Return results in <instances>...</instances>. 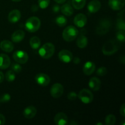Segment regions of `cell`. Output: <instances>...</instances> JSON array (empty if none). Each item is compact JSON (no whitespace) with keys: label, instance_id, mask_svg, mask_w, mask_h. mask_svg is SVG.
<instances>
[{"label":"cell","instance_id":"obj_1","mask_svg":"<svg viewBox=\"0 0 125 125\" xmlns=\"http://www.w3.org/2000/svg\"><path fill=\"white\" fill-rule=\"evenodd\" d=\"M54 51V45L51 43H46L40 48L39 51V54L43 59H48L53 56Z\"/></svg>","mask_w":125,"mask_h":125},{"label":"cell","instance_id":"obj_2","mask_svg":"<svg viewBox=\"0 0 125 125\" xmlns=\"http://www.w3.org/2000/svg\"><path fill=\"white\" fill-rule=\"evenodd\" d=\"M41 25L40 19L37 17H31L28 18L25 23V28L29 32H35L38 31Z\"/></svg>","mask_w":125,"mask_h":125},{"label":"cell","instance_id":"obj_3","mask_svg":"<svg viewBox=\"0 0 125 125\" xmlns=\"http://www.w3.org/2000/svg\"><path fill=\"white\" fill-rule=\"evenodd\" d=\"M79 34L78 29L73 26H68L63 30L62 36L66 42L73 41Z\"/></svg>","mask_w":125,"mask_h":125},{"label":"cell","instance_id":"obj_4","mask_svg":"<svg viewBox=\"0 0 125 125\" xmlns=\"http://www.w3.org/2000/svg\"><path fill=\"white\" fill-rule=\"evenodd\" d=\"M118 50V45L115 40H111L107 42L102 48L103 54L106 56H111L115 53Z\"/></svg>","mask_w":125,"mask_h":125},{"label":"cell","instance_id":"obj_5","mask_svg":"<svg viewBox=\"0 0 125 125\" xmlns=\"http://www.w3.org/2000/svg\"><path fill=\"white\" fill-rule=\"evenodd\" d=\"M79 100L84 104H89L94 100V95L90 90L87 89H82L78 95Z\"/></svg>","mask_w":125,"mask_h":125},{"label":"cell","instance_id":"obj_6","mask_svg":"<svg viewBox=\"0 0 125 125\" xmlns=\"http://www.w3.org/2000/svg\"><path fill=\"white\" fill-rule=\"evenodd\" d=\"M111 23L107 19H103L99 23L96 29V32L99 35H104L107 33L111 28Z\"/></svg>","mask_w":125,"mask_h":125},{"label":"cell","instance_id":"obj_7","mask_svg":"<svg viewBox=\"0 0 125 125\" xmlns=\"http://www.w3.org/2000/svg\"><path fill=\"white\" fill-rule=\"evenodd\" d=\"M13 58L15 62L20 64L26 63L28 61V54L24 51L18 50L16 51L13 54Z\"/></svg>","mask_w":125,"mask_h":125},{"label":"cell","instance_id":"obj_8","mask_svg":"<svg viewBox=\"0 0 125 125\" xmlns=\"http://www.w3.org/2000/svg\"><path fill=\"white\" fill-rule=\"evenodd\" d=\"M63 93V87L59 83H56L53 84L50 89L51 95L54 98H60Z\"/></svg>","mask_w":125,"mask_h":125},{"label":"cell","instance_id":"obj_9","mask_svg":"<svg viewBox=\"0 0 125 125\" xmlns=\"http://www.w3.org/2000/svg\"><path fill=\"white\" fill-rule=\"evenodd\" d=\"M35 81L39 84L42 87L47 86L50 83V78L48 74L45 73H39L35 76Z\"/></svg>","mask_w":125,"mask_h":125},{"label":"cell","instance_id":"obj_10","mask_svg":"<svg viewBox=\"0 0 125 125\" xmlns=\"http://www.w3.org/2000/svg\"><path fill=\"white\" fill-rule=\"evenodd\" d=\"M59 59L63 63H69L73 59V54L70 51L67 50H61L58 54Z\"/></svg>","mask_w":125,"mask_h":125},{"label":"cell","instance_id":"obj_11","mask_svg":"<svg viewBox=\"0 0 125 125\" xmlns=\"http://www.w3.org/2000/svg\"><path fill=\"white\" fill-rule=\"evenodd\" d=\"M87 19L86 16L83 13H79L74 18V23L78 28H83L87 24Z\"/></svg>","mask_w":125,"mask_h":125},{"label":"cell","instance_id":"obj_12","mask_svg":"<svg viewBox=\"0 0 125 125\" xmlns=\"http://www.w3.org/2000/svg\"><path fill=\"white\" fill-rule=\"evenodd\" d=\"M125 0H109V6L114 10H120L123 8Z\"/></svg>","mask_w":125,"mask_h":125},{"label":"cell","instance_id":"obj_13","mask_svg":"<svg viewBox=\"0 0 125 125\" xmlns=\"http://www.w3.org/2000/svg\"><path fill=\"white\" fill-rule=\"evenodd\" d=\"M101 2L98 0H92L90 1L87 6V9L90 13H96L101 9Z\"/></svg>","mask_w":125,"mask_h":125},{"label":"cell","instance_id":"obj_14","mask_svg":"<svg viewBox=\"0 0 125 125\" xmlns=\"http://www.w3.org/2000/svg\"><path fill=\"white\" fill-rule=\"evenodd\" d=\"M55 124L57 125H65L68 123V117L65 114L59 112L54 117Z\"/></svg>","mask_w":125,"mask_h":125},{"label":"cell","instance_id":"obj_15","mask_svg":"<svg viewBox=\"0 0 125 125\" xmlns=\"http://www.w3.org/2000/svg\"><path fill=\"white\" fill-rule=\"evenodd\" d=\"M21 12L18 10H13L8 15V20L11 23H16L20 20Z\"/></svg>","mask_w":125,"mask_h":125},{"label":"cell","instance_id":"obj_16","mask_svg":"<svg viewBox=\"0 0 125 125\" xmlns=\"http://www.w3.org/2000/svg\"><path fill=\"white\" fill-rule=\"evenodd\" d=\"M37 114V109L34 106H29L24 109L23 111V115L28 119L34 118Z\"/></svg>","mask_w":125,"mask_h":125},{"label":"cell","instance_id":"obj_17","mask_svg":"<svg viewBox=\"0 0 125 125\" xmlns=\"http://www.w3.org/2000/svg\"><path fill=\"white\" fill-rule=\"evenodd\" d=\"M95 70V63L91 61H88L85 63L83 67V72L85 75L90 76L94 73Z\"/></svg>","mask_w":125,"mask_h":125},{"label":"cell","instance_id":"obj_18","mask_svg":"<svg viewBox=\"0 0 125 125\" xmlns=\"http://www.w3.org/2000/svg\"><path fill=\"white\" fill-rule=\"evenodd\" d=\"M10 65V59L7 55L0 54V69L4 70Z\"/></svg>","mask_w":125,"mask_h":125},{"label":"cell","instance_id":"obj_19","mask_svg":"<svg viewBox=\"0 0 125 125\" xmlns=\"http://www.w3.org/2000/svg\"><path fill=\"white\" fill-rule=\"evenodd\" d=\"M101 81L96 77H93L90 79L89 83V86L94 91H98L101 87Z\"/></svg>","mask_w":125,"mask_h":125},{"label":"cell","instance_id":"obj_20","mask_svg":"<svg viewBox=\"0 0 125 125\" xmlns=\"http://www.w3.org/2000/svg\"><path fill=\"white\" fill-rule=\"evenodd\" d=\"M25 34L24 31L21 30H17L15 31L11 36V39L13 42L19 43L24 39Z\"/></svg>","mask_w":125,"mask_h":125},{"label":"cell","instance_id":"obj_21","mask_svg":"<svg viewBox=\"0 0 125 125\" xmlns=\"http://www.w3.org/2000/svg\"><path fill=\"white\" fill-rule=\"evenodd\" d=\"M0 48L6 52H10L13 50V45L11 42L5 40L0 43Z\"/></svg>","mask_w":125,"mask_h":125},{"label":"cell","instance_id":"obj_22","mask_svg":"<svg viewBox=\"0 0 125 125\" xmlns=\"http://www.w3.org/2000/svg\"><path fill=\"white\" fill-rule=\"evenodd\" d=\"M124 12L125 10H123L120 13L118 14V20H117V27L118 30H125V24L124 21Z\"/></svg>","mask_w":125,"mask_h":125},{"label":"cell","instance_id":"obj_23","mask_svg":"<svg viewBox=\"0 0 125 125\" xmlns=\"http://www.w3.org/2000/svg\"><path fill=\"white\" fill-rule=\"evenodd\" d=\"M61 11L63 15L66 16H71L73 15V8L69 4H65L61 7Z\"/></svg>","mask_w":125,"mask_h":125},{"label":"cell","instance_id":"obj_24","mask_svg":"<svg viewBox=\"0 0 125 125\" xmlns=\"http://www.w3.org/2000/svg\"><path fill=\"white\" fill-rule=\"evenodd\" d=\"M77 46L79 48H84L87 46L88 44V39L84 35H81L78 38L76 41Z\"/></svg>","mask_w":125,"mask_h":125},{"label":"cell","instance_id":"obj_25","mask_svg":"<svg viewBox=\"0 0 125 125\" xmlns=\"http://www.w3.org/2000/svg\"><path fill=\"white\" fill-rule=\"evenodd\" d=\"M29 43H30L31 47L32 48L34 49V50H37L41 45V42H40V39L38 37L34 36L30 39Z\"/></svg>","mask_w":125,"mask_h":125},{"label":"cell","instance_id":"obj_26","mask_svg":"<svg viewBox=\"0 0 125 125\" xmlns=\"http://www.w3.org/2000/svg\"><path fill=\"white\" fill-rule=\"evenodd\" d=\"M86 0H72V5L76 9H81L85 6Z\"/></svg>","mask_w":125,"mask_h":125},{"label":"cell","instance_id":"obj_27","mask_svg":"<svg viewBox=\"0 0 125 125\" xmlns=\"http://www.w3.org/2000/svg\"><path fill=\"white\" fill-rule=\"evenodd\" d=\"M56 23L59 26L63 27L67 23V19L63 15H59L56 18Z\"/></svg>","mask_w":125,"mask_h":125},{"label":"cell","instance_id":"obj_28","mask_svg":"<svg viewBox=\"0 0 125 125\" xmlns=\"http://www.w3.org/2000/svg\"><path fill=\"white\" fill-rule=\"evenodd\" d=\"M116 122V118L113 114H109L105 118V123L107 125H114Z\"/></svg>","mask_w":125,"mask_h":125},{"label":"cell","instance_id":"obj_29","mask_svg":"<svg viewBox=\"0 0 125 125\" xmlns=\"http://www.w3.org/2000/svg\"><path fill=\"white\" fill-rule=\"evenodd\" d=\"M6 79L7 81L11 83V82L14 81L15 79V73L13 71L9 70L7 72L6 74Z\"/></svg>","mask_w":125,"mask_h":125},{"label":"cell","instance_id":"obj_30","mask_svg":"<svg viewBox=\"0 0 125 125\" xmlns=\"http://www.w3.org/2000/svg\"><path fill=\"white\" fill-rule=\"evenodd\" d=\"M117 40L122 43H124L125 41V31L119 30L116 34Z\"/></svg>","mask_w":125,"mask_h":125},{"label":"cell","instance_id":"obj_31","mask_svg":"<svg viewBox=\"0 0 125 125\" xmlns=\"http://www.w3.org/2000/svg\"><path fill=\"white\" fill-rule=\"evenodd\" d=\"M39 7L42 9H45L50 3V0H38Z\"/></svg>","mask_w":125,"mask_h":125},{"label":"cell","instance_id":"obj_32","mask_svg":"<svg viewBox=\"0 0 125 125\" xmlns=\"http://www.w3.org/2000/svg\"><path fill=\"white\" fill-rule=\"evenodd\" d=\"M12 71L15 72V73H20V72L21 71L22 68L20 66V65L18 63H12V67H11Z\"/></svg>","mask_w":125,"mask_h":125},{"label":"cell","instance_id":"obj_33","mask_svg":"<svg viewBox=\"0 0 125 125\" xmlns=\"http://www.w3.org/2000/svg\"><path fill=\"white\" fill-rule=\"evenodd\" d=\"M107 68L104 67H101L99 68L96 71V74L100 76H104L107 74Z\"/></svg>","mask_w":125,"mask_h":125},{"label":"cell","instance_id":"obj_34","mask_svg":"<svg viewBox=\"0 0 125 125\" xmlns=\"http://www.w3.org/2000/svg\"><path fill=\"white\" fill-rule=\"evenodd\" d=\"M10 95L9 94H4L0 96V101L2 103H7L10 100Z\"/></svg>","mask_w":125,"mask_h":125},{"label":"cell","instance_id":"obj_35","mask_svg":"<svg viewBox=\"0 0 125 125\" xmlns=\"http://www.w3.org/2000/svg\"><path fill=\"white\" fill-rule=\"evenodd\" d=\"M78 97V95L74 92H71L67 95V98L70 101H74Z\"/></svg>","mask_w":125,"mask_h":125},{"label":"cell","instance_id":"obj_36","mask_svg":"<svg viewBox=\"0 0 125 125\" xmlns=\"http://www.w3.org/2000/svg\"><path fill=\"white\" fill-rule=\"evenodd\" d=\"M120 114L122 115L123 117H125V104H123L122 106L120 107Z\"/></svg>","mask_w":125,"mask_h":125},{"label":"cell","instance_id":"obj_37","mask_svg":"<svg viewBox=\"0 0 125 125\" xmlns=\"http://www.w3.org/2000/svg\"><path fill=\"white\" fill-rule=\"evenodd\" d=\"M6 122V118L2 114H0V125H4Z\"/></svg>","mask_w":125,"mask_h":125},{"label":"cell","instance_id":"obj_38","mask_svg":"<svg viewBox=\"0 0 125 125\" xmlns=\"http://www.w3.org/2000/svg\"><path fill=\"white\" fill-rule=\"evenodd\" d=\"M73 63L74 64H78V63H80V59L78 57H76L75 58L73 59Z\"/></svg>","mask_w":125,"mask_h":125},{"label":"cell","instance_id":"obj_39","mask_svg":"<svg viewBox=\"0 0 125 125\" xmlns=\"http://www.w3.org/2000/svg\"><path fill=\"white\" fill-rule=\"evenodd\" d=\"M31 10L33 12H35V11L38 10V6L37 5H32L31 7Z\"/></svg>","mask_w":125,"mask_h":125},{"label":"cell","instance_id":"obj_40","mask_svg":"<svg viewBox=\"0 0 125 125\" xmlns=\"http://www.w3.org/2000/svg\"><path fill=\"white\" fill-rule=\"evenodd\" d=\"M4 76L2 72H0V83H2L4 81Z\"/></svg>","mask_w":125,"mask_h":125},{"label":"cell","instance_id":"obj_41","mask_svg":"<svg viewBox=\"0 0 125 125\" xmlns=\"http://www.w3.org/2000/svg\"><path fill=\"white\" fill-rule=\"evenodd\" d=\"M59 9H60L59 6H57V5H55V6L53 7V9H52V10H53L55 12H58L59 10Z\"/></svg>","mask_w":125,"mask_h":125},{"label":"cell","instance_id":"obj_42","mask_svg":"<svg viewBox=\"0 0 125 125\" xmlns=\"http://www.w3.org/2000/svg\"><path fill=\"white\" fill-rule=\"evenodd\" d=\"M54 1L58 4H62V3H64L67 0H54Z\"/></svg>","mask_w":125,"mask_h":125},{"label":"cell","instance_id":"obj_43","mask_svg":"<svg viewBox=\"0 0 125 125\" xmlns=\"http://www.w3.org/2000/svg\"><path fill=\"white\" fill-rule=\"evenodd\" d=\"M120 125H125V120H123V122H122V123H120Z\"/></svg>","mask_w":125,"mask_h":125},{"label":"cell","instance_id":"obj_44","mask_svg":"<svg viewBox=\"0 0 125 125\" xmlns=\"http://www.w3.org/2000/svg\"><path fill=\"white\" fill-rule=\"evenodd\" d=\"M12 1H14V2H19V1H21V0H12Z\"/></svg>","mask_w":125,"mask_h":125},{"label":"cell","instance_id":"obj_45","mask_svg":"<svg viewBox=\"0 0 125 125\" xmlns=\"http://www.w3.org/2000/svg\"><path fill=\"white\" fill-rule=\"evenodd\" d=\"M96 125H103V124L102 123H97V124H96Z\"/></svg>","mask_w":125,"mask_h":125}]
</instances>
